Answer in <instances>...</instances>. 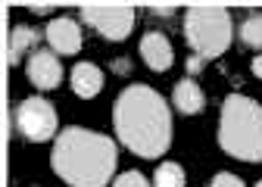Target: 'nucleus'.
<instances>
[{
  "instance_id": "f257e3e1",
  "label": "nucleus",
  "mask_w": 262,
  "mask_h": 187,
  "mask_svg": "<svg viewBox=\"0 0 262 187\" xmlns=\"http://www.w3.org/2000/svg\"><path fill=\"white\" fill-rule=\"evenodd\" d=\"M113 125L122 147L141 159H159L172 144V112L150 84H128L113 103Z\"/></svg>"
},
{
  "instance_id": "f03ea898",
  "label": "nucleus",
  "mask_w": 262,
  "mask_h": 187,
  "mask_svg": "<svg viewBox=\"0 0 262 187\" xmlns=\"http://www.w3.org/2000/svg\"><path fill=\"white\" fill-rule=\"evenodd\" d=\"M53 172L69 187H106L116 175V141L91 128H66L53 137Z\"/></svg>"
},
{
  "instance_id": "7ed1b4c3",
  "label": "nucleus",
  "mask_w": 262,
  "mask_h": 187,
  "mask_svg": "<svg viewBox=\"0 0 262 187\" xmlns=\"http://www.w3.org/2000/svg\"><path fill=\"white\" fill-rule=\"evenodd\" d=\"M219 147L241 162H262V106L253 97L231 94L222 103Z\"/></svg>"
},
{
  "instance_id": "20e7f679",
  "label": "nucleus",
  "mask_w": 262,
  "mask_h": 187,
  "mask_svg": "<svg viewBox=\"0 0 262 187\" xmlns=\"http://www.w3.org/2000/svg\"><path fill=\"white\" fill-rule=\"evenodd\" d=\"M184 41L187 47L203 56V59H215L222 56L234 41V19L225 7H190L184 13Z\"/></svg>"
},
{
  "instance_id": "39448f33",
  "label": "nucleus",
  "mask_w": 262,
  "mask_h": 187,
  "mask_svg": "<svg viewBox=\"0 0 262 187\" xmlns=\"http://www.w3.org/2000/svg\"><path fill=\"white\" fill-rule=\"evenodd\" d=\"M81 22L106 41H125L135 28V10L128 4H81Z\"/></svg>"
},
{
  "instance_id": "423d86ee",
  "label": "nucleus",
  "mask_w": 262,
  "mask_h": 187,
  "mask_svg": "<svg viewBox=\"0 0 262 187\" xmlns=\"http://www.w3.org/2000/svg\"><path fill=\"white\" fill-rule=\"evenodd\" d=\"M16 128L25 141L31 144H44L56 137V109L44 97H25L16 106Z\"/></svg>"
},
{
  "instance_id": "0eeeda50",
  "label": "nucleus",
  "mask_w": 262,
  "mask_h": 187,
  "mask_svg": "<svg viewBox=\"0 0 262 187\" xmlns=\"http://www.w3.org/2000/svg\"><path fill=\"white\" fill-rule=\"evenodd\" d=\"M44 38H47V44H50L53 53L72 56V53L81 50V25H78L75 19H69V16H59V19H53V22L47 25Z\"/></svg>"
},
{
  "instance_id": "6e6552de",
  "label": "nucleus",
  "mask_w": 262,
  "mask_h": 187,
  "mask_svg": "<svg viewBox=\"0 0 262 187\" xmlns=\"http://www.w3.org/2000/svg\"><path fill=\"white\" fill-rule=\"evenodd\" d=\"M28 81L41 90H50L62 81V66L53 50H35L28 56Z\"/></svg>"
},
{
  "instance_id": "1a4fd4ad",
  "label": "nucleus",
  "mask_w": 262,
  "mask_h": 187,
  "mask_svg": "<svg viewBox=\"0 0 262 187\" xmlns=\"http://www.w3.org/2000/svg\"><path fill=\"white\" fill-rule=\"evenodd\" d=\"M141 56L153 72H169L172 62H175V50L162 31H147L141 38Z\"/></svg>"
},
{
  "instance_id": "9d476101",
  "label": "nucleus",
  "mask_w": 262,
  "mask_h": 187,
  "mask_svg": "<svg viewBox=\"0 0 262 187\" xmlns=\"http://www.w3.org/2000/svg\"><path fill=\"white\" fill-rule=\"evenodd\" d=\"M69 81H72V90L81 100H91V97H97V94L103 90V72L97 69L94 62H75Z\"/></svg>"
},
{
  "instance_id": "9b49d317",
  "label": "nucleus",
  "mask_w": 262,
  "mask_h": 187,
  "mask_svg": "<svg viewBox=\"0 0 262 187\" xmlns=\"http://www.w3.org/2000/svg\"><path fill=\"white\" fill-rule=\"evenodd\" d=\"M172 106H175L178 112H184V115H196V112H203V106H206L203 87L196 84L193 78L178 81V84H175V90H172Z\"/></svg>"
},
{
  "instance_id": "f8f14e48",
  "label": "nucleus",
  "mask_w": 262,
  "mask_h": 187,
  "mask_svg": "<svg viewBox=\"0 0 262 187\" xmlns=\"http://www.w3.org/2000/svg\"><path fill=\"white\" fill-rule=\"evenodd\" d=\"M41 31L38 28H31V25H16L10 31V50H7V62L10 66H16V62H22V56L31 50H41Z\"/></svg>"
},
{
  "instance_id": "ddd939ff",
  "label": "nucleus",
  "mask_w": 262,
  "mask_h": 187,
  "mask_svg": "<svg viewBox=\"0 0 262 187\" xmlns=\"http://www.w3.org/2000/svg\"><path fill=\"white\" fill-rule=\"evenodd\" d=\"M237 38H241L244 47H250V50H262V13H250V16L241 22Z\"/></svg>"
},
{
  "instance_id": "4468645a",
  "label": "nucleus",
  "mask_w": 262,
  "mask_h": 187,
  "mask_svg": "<svg viewBox=\"0 0 262 187\" xmlns=\"http://www.w3.org/2000/svg\"><path fill=\"white\" fill-rule=\"evenodd\" d=\"M153 187H184V169L178 162H162L153 175Z\"/></svg>"
},
{
  "instance_id": "2eb2a0df",
  "label": "nucleus",
  "mask_w": 262,
  "mask_h": 187,
  "mask_svg": "<svg viewBox=\"0 0 262 187\" xmlns=\"http://www.w3.org/2000/svg\"><path fill=\"white\" fill-rule=\"evenodd\" d=\"M113 187H150V184H147V178L141 172H122Z\"/></svg>"
},
{
  "instance_id": "dca6fc26",
  "label": "nucleus",
  "mask_w": 262,
  "mask_h": 187,
  "mask_svg": "<svg viewBox=\"0 0 262 187\" xmlns=\"http://www.w3.org/2000/svg\"><path fill=\"white\" fill-rule=\"evenodd\" d=\"M209 187H247V184L237 175H231V172H215L212 181H209Z\"/></svg>"
},
{
  "instance_id": "f3484780",
  "label": "nucleus",
  "mask_w": 262,
  "mask_h": 187,
  "mask_svg": "<svg viewBox=\"0 0 262 187\" xmlns=\"http://www.w3.org/2000/svg\"><path fill=\"white\" fill-rule=\"evenodd\" d=\"M203 66H206V59H203V56H196V53L187 56V78L196 75V72H203Z\"/></svg>"
},
{
  "instance_id": "a211bd4d",
  "label": "nucleus",
  "mask_w": 262,
  "mask_h": 187,
  "mask_svg": "<svg viewBox=\"0 0 262 187\" xmlns=\"http://www.w3.org/2000/svg\"><path fill=\"white\" fill-rule=\"evenodd\" d=\"M147 10H150L153 16H166V19H169V16L175 13V7H172V4H166V7H162V4H150Z\"/></svg>"
},
{
  "instance_id": "6ab92c4d",
  "label": "nucleus",
  "mask_w": 262,
  "mask_h": 187,
  "mask_svg": "<svg viewBox=\"0 0 262 187\" xmlns=\"http://www.w3.org/2000/svg\"><path fill=\"white\" fill-rule=\"evenodd\" d=\"M113 72H119V75H128L131 72V62L122 56V59H113Z\"/></svg>"
},
{
  "instance_id": "aec40b11",
  "label": "nucleus",
  "mask_w": 262,
  "mask_h": 187,
  "mask_svg": "<svg viewBox=\"0 0 262 187\" xmlns=\"http://www.w3.org/2000/svg\"><path fill=\"white\" fill-rule=\"evenodd\" d=\"M253 75H256V78H262V56H256V59H253Z\"/></svg>"
},
{
  "instance_id": "412c9836",
  "label": "nucleus",
  "mask_w": 262,
  "mask_h": 187,
  "mask_svg": "<svg viewBox=\"0 0 262 187\" xmlns=\"http://www.w3.org/2000/svg\"><path fill=\"white\" fill-rule=\"evenodd\" d=\"M31 10H35V13H50L53 7L50 4H31Z\"/></svg>"
},
{
  "instance_id": "4be33fe9",
  "label": "nucleus",
  "mask_w": 262,
  "mask_h": 187,
  "mask_svg": "<svg viewBox=\"0 0 262 187\" xmlns=\"http://www.w3.org/2000/svg\"><path fill=\"white\" fill-rule=\"evenodd\" d=\"M256 187H262V181H259V184H256Z\"/></svg>"
}]
</instances>
